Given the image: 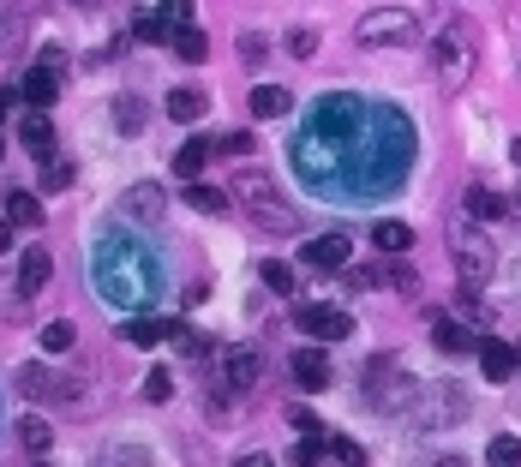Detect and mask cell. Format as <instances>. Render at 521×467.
<instances>
[{
	"label": "cell",
	"instance_id": "6da1fadb",
	"mask_svg": "<svg viewBox=\"0 0 521 467\" xmlns=\"http://www.w3.org/2000/svg\"><path fill=\"white\" fill-rule=\"evenodd\" d=\"M90 276H96V294L114 300V306H144L156 294V264L144 258L138 240L102 228L96 234V258H90Z\"/></svg>",
	"mask_w": 521,
	"mask_h": 467
},
{
	"label": "cell",
	"instance_id": "7a4b0ae2",
	"mask_svg": "<svg viewBox=\"0 0 521 467\" xmlns=\"http://www.w3.org/2000/svg\"><path fill=\"white\" fill-rule=\"evenodd\" d=\"M234 198L246 204V216H252L264 234H294V228H300L294 204L276 192V180H270L264 168H240V174H234Z\"/></svg>",
	"mask_w": 521,
	"mask_h": 467
},
{
	"label": "cell",
	"instance_id": "3957f363",
	"mask_svg": "<svg viewBox=\"0 0 521 467\" xmlns=\"http://www.w3.org/2000/svg\"><path fill=\"white\" fill-rule=\"evenodd\" d=\"M474 60H480V42H474V30L456 18V24L432 42V66H438L444 90H462V84H468V72H474Z\"/></svg>",
	"mask_w": 521,
	"mask_h": 467
},
{
	"label": "cell",
	"instance_id": "277c9868",
	"mask_svg": "<svg viewBox=\"0 0 521 467\" xmlns=\"http://www.w3.org/2000/svg\"><path fill=\"white\" fill-rule=\"evenodd\" d=\"M414 36H420V18L408 6H378V12H366L354 24V42L360 48H408Z\"/></svg>",
	"mask_w": 521,
	"mask_h": 467
},
{
	"label": "cell",
	"instance_id": "5b68a950",
	"mask_svg": "<svg viewBox=\"0 0 521 467\" xmlns=\"http://www.w3.org/2000/svg\"><path fill=\"white\" fill-rule=\"evenodd\" d=\"M450 252H456L462 288H486V276L498 270V258H492V246L480 240V228H456V234H450Z\"/></svg>",
	"mask_w": 521,
	"mask_h": 467
},
{
	"label": "cell",
	"instance_id": "8992f818",
	"mask_svg": "<svg viewBox=\"0 0 521 467\" xmlns=\"http://www.w3.org/2000/svg\"><path fill=\"white\" fill-rule=\"evenodd\" d=\"M294 324H300L306 336H318V342H342V336L354 330V318H348L342 306H294Z\"/></svg>",
	"mask_w": 521,
	"mask_h": 467
},
{
	"label": "cell",
	"instance_id": "52a82bcc",
	"mask_svg": "<svg viewBox=\"0 0 521 467\" xmlns=\"http://www.w3.org/2000/svg\"><path fill=\"white\" fill-rule=\"evenodd\" d=\"M300 258H306V270H324L330 276V270H342L354 258V234H318V240H306Z\"/></svg>",
	"mask_w": 521,
	"mask_h": 467
},
{
	"label": "cell",
	"instance_id": "ba28073f",
	"mask_svg": "<svg viewBox=\"0 0 521 467\" xmlns=\"http://www.w3.org/2000/svg\"><path fill=\"white\" fill-rule=\"evenodd\" d=\"M114 210H120L126 222H162L168 198H162V186H126V192L114 198Z\"/></svg>",
	"mask_w": 521,
	"mask_h": 467
},
{
	"label": "cell",
	"instance_id": "9c48e42d",
	"mask_svg": "<svg viewBox=\"0 0 521 467\" xmlns=\"http://www.w3.org/2000/svg\"><path fill=\"white\" fill-rule=\"evenodd\" d=\"M18 390H24V396H36V402H42V396H60V402H66V396H78V384H72V378H60V372H48V366H18Z\"/></svg>",
	"mask_w": 521,
	"mask_h": 467
},
{
	"label": "cell",
	"instance_id": "30bf717a",
	"mask_svg": "<svg viewBox=\"0 0 521 467\" xmlns=\"http://www.w3.org/2000/svg\"><path fill=\"white\" fill-rule=\"evenodd\" d=\"M258 372H264V354H252V348H228V354H222V384L252 390V384H258Z\"/></svg>",
	"mask_w": 521,
	"mask_h": 467
},
{
	"label": "cell",
	"instance_id": "8fae6325",
	"mask_svg": "<svg viewBox=\"0 0 521 467\" xmlns=\"http://www.w3.org/2000/svg\"><path fill=\"white\" fill-rule=\"evenodd\" d=\"M18 96H24V102H30V108H48V102H54V96H60V72H54V66H42V60H36V66H30V72H24V84H18Z\"/></svg>",
	"mask_w": 521,
	"mask_h": 467
},
{
	"label": "cell",
	"instance_id": "7c38bea8",
	"mask_svg": "<svg viewBox=\"0 0 521 467\" xmlns=\"http://www.w3.org/2000/svg\"><path fill=\"white\" fill-rule=\"evenodd\" d=\"M18 144H24V150H30L36 162H42V156L54 150V126H48V114H42V108L18 114Z\"/></svg>",
	"mask_w": 521,
	"mask_h": 467
},
{
	"label": "cell",
	"instance_id": "4fadbf2b",
	"mask_svg": "<svg viewBox=\"0 0 521 467\" xmlns=\"http://www.w3.org/2000/svg\"><path fill=\"white\" fill-rule=\"evenodd\" d=\"M462 210H468V216L486 228V222H504V216H510V198H504V192H492V186H468Z\"/></svg>",
	"mask_w": 521,
	"mask_h": 467
},
{
	"label": "cell",
	"instance_id": "5bb4252c",
	"mask_svg": "<svg viewBox=\"0 0 521 467\" xmlns=\"http://www.w3.org/2000/svg\"><path fill=\"white\" fill-rule=\"evenodd\" d=\"M48 276H54V252H42V246L18 252V288H24V294H42Z\"/></svg>",
	"mask_w": 521,
	"mask_h": 467
},
{
	"label": "cell",
	"instance_id": "9a60e30c",
	"mask_svg": "<svg viewBox=\"0 0 521 467\" xmlns=\"http://www.w3.org/2000/svg\"><path fill=\"white\" fill-rule=\"evenodd\" d=\"M168 120H180V126H192V120H204L210 114V96L204 90H192V84H180V90H168Z\"/></svg>",
	"mask_w": 521,
	"mask_h": 467
},
{
	"label": "cell",
	"instance_id": "2e32d148",
	"mask_svg": "<svg viewBox=\"0 0 521 467\" xmlns=\"http://www.w3.org/2000/svg\"><path fill=\"white\" fill-rule=\"evenodd\" d=\"M246 108H252L258 120H276V114H288V108H294V96H288L282 84H252V96H246Z\"/></svg>",
	"mask_w": 521,
	"mask_h": 467
},
{
	"label": "cell",
	"instance_id": "e0dca14e",
	"mask_svg": "<svg viewBox=\"0 0 521 467\" xmlns=\"http://www.w3.org/2000/svg\"><path fill=\"white\" fill-rule=\"evenodd\" d=\"M516 348H504V342H480V372L492 378V384H504V378H516Z\"/></svg>",
	"mask_w": 521,
	"mask_h": 467
},
{
	"label": "cell",
	"instance_id": "ac0fdd59",
	"mask_svg": "<svg viewBox=\"0 0 521 467\" xmlns=\"http://www.w3.org/2000/svg\"><path fill=\"white\" fill-rule=\"evenodd\" d=\"M210 156H216V144H210V138H186V144H180V156H174V174H180V180H198Z\"/></svg>",
	"mask_w": 521,
	"mask_h": 467
},
{
	"label": "cell",
	"instance_id": "d6986e66",
	"mask_svg": "<svg viewBox=\"0 0 521 467\" xmlns=\"http://www.w3.org/2000/svg\"><path fill=\"white\" fill-rule=\"evenodd\" d=\"M0 210H6L12 228H42V204H36V192H6Z\"/></svg>",
	"mask_w": 521,
	"mask_h": 467
},
{
	"label": "cell",
	"instance_id": "ffe728a7",
	"mask_svg": "<svg viewBox=\"0 0 521 467\" xmlns=\"http://www.w3.org/2000/svg\"><path fill=\"white\" fill-rule=\"evenodd\" d=\"M30 18H36L30 6H12V12L0 18V60H12V54H18V42L30 36Z\"/></svg>",
	"mask_w": 521,
	"mask_h": 467
},
{
	"label": "cell",
	"instance_id": "44dd1931",
	"mask_svg": "<svg viewBox=\"0 0 521 467\" xmlns=\"http://www.w3.org/2000/svg\"><path fill=\"white\" fill-rule=\"evenodd\" d=\"M432 342H438L444 354H480L474 336H468V324H456V318H438V324H432Z\"/></svg>",
	"mask_w": 521,
	"mask_h": 467
},
{
	"label": "cell",
	"instance_id": "7402d4cb",
	"mask_svg": "<svg viewBox=\"0 0 521 467\" xmlns=\"http://www.w3.org/2000/svg\"><path fill=\"white\" fill-rule=\"evenodd\" d=\"M18 444H24V456H48V444H54V426H48L42 414H24V420H18Z\"/></svg>",
	"mask_w": 521,
	"mask_h": 467
},
{
	"label": "cell",
	"instance_id": "603a6c76",
	"mask_svg": "<svg viewBox=\"0 0 521 467\" xmlns=\"http://www.w3.org/2000/svg\"><path fill=\"white\" fill-rule=\"evenodd\" d=\"M372 246L390 252V258H396V252H414V228H408V222H378V228H372Z\"/></svg>",
	"mask_w": 521,
	"mask_h": 467
},
{
	"label": "cell",
	"instance_id": "cb8c5ba5",
	"mask_svg": "<svg viewBox=\"0 0 521 467\" xmlns=\"http://www.w3.org/2000/svg\"><path fill=\"white\" fill-rule=\"evenodd\" d=\"M114 132L120 138H138L144 132V102L138 96H114Z\"/></svg>",
	"mask_w": 521,
	"mask_h": 467
},
{
	"label": "cell",
	"instance_id": "d4e9b609",
	"mask_svg": "<svg viewBox=\"0 0 521 467\" xmlns=\"http://www.w3.org/2000/svg\"><path fill=\"white\" fill-rule=\"evenodd\" d=\"M294 384L324 390V384H330V360H324V354H294Z\"/></svg>",
	"mask_w": 521,
	"mask_h": 467
},
{
	"label": "cell",
	"instance_id": "484cf974",
	"mask_svg": "<svg viewBox=\"0 0 521 467\" xmlns=\"http://www.w3.org/2000/svg\"><path fill=\"white\" fill-rule=\"evenodd\" d=\"M168 330H174V324H162V318H132V324H126V342H132V348H156V342H168Z\"/></svg>",
	"mask_w": 521,
	"mask_h": 467
},
{
	"label": "cell",
	"instance_id": "4316f807",
	"mask_svg": "<svg viewBox=\"0 0 521 467\" xmlns=\"http://www.w3.org/2000/svg\"><path fill=\"white\" fill-rule=\"evenodd\" d=\"M186 204H192L198 216H222V210H228V192H216V186H198V180H192V186H186Z\"/></svg>",
	"mask_w": 521,
	"mask_h": 467
},
{
	"label": "cell",
	"instance_id": "83f0119b",
	"mask_svg": "<svg viewBox=\"0 0 521 467\" xmlns=\"http://www.w3.org/2000/svg\"><path fill=\"white\" fill-rule=\"evenodd\" d=\"M174 48H180V60H186V66H198V60H204V54H210V36H204V30H198V24H186V30H180V36H174Z\"/></svg>",
	"mask_w": 521,
	"mask_h": 467
},
{
	"label": "cell",
	"instance_id": "f1b7e54d",
	"mask_svg": "<svg viewBox=\"0 0 521 467\" xmlns=\"http://www.w3.org/2000/svg\"><path fill=\"white\" fill-rule=\"evenodd\" d=\"M66 186H72V162L48 150V156H42V192H66Z\"/></svg>",
	"mask_w": 521,
	"mask_h": 467
},
{
	"label": "cell",
	"instance_id": "f546056e",
	"mask_svg": "<svg viewBox=\"0 0 521 467\" xmlns=\"http://www.w3.org/2000/svg\"><path fill=\"white\" fill-rule=\"evenodd\" d=\"M174 30H168V18L162 12H138V24H132V42H168Z\"/></svg>",
	"mask_w": 521,
	"mask_h": 467
},
{
	"label": "cell",
	"instance_id": "4dcf8cb0",
	"mask_svg": "<svg viewBox=\"0 0 521 467\" xmlns=\"http://www.w3.org/2000/svg\"><path fill=\"white\" fill-rule=\"evenodd\" d=\"M264 288H270V294H282V300H288V294H294V270H288V264H282V258H264Z\"/></svg>",
	"mask_w": 521,
	"mask_h": 467
},
{
	"label": "cell",
	"instance_id": "1f68e13d",
	"mask_svg": "<svg viewBox=\"0 0 521 467\" xmlns=\"http://www.w3.org/2000/svg\"><path fill=\"white\" fill-rule=\"evenodd\" d=\"M72 342H78V330H72V324H48V330H42V354H66Z\"/></svg>",
	"mask_w": 521,
	"mask_h": 467
},
{
	"label": "cell",
	"instance_id": "d6a6232c",
	"mask_svg": "<svg viewBox=\"0 0 521 467\" xmlns=\"http://www.w3.org/2000/svg\"><path fill=\"white\" fill-rule=\"evenodd\" d=\"M486 462L516 467V462H521V444H516V438H492V444H486Z\"/></svg>",
	"mask_w": 521,
	"mask_h": 467
},
{
	"label": "cell",
	"instance_id": "836d02e7",
	"mask_svg": "<svg viewBox=\"0 0 521 467\" xmlns=\"http://www.w3.org/2000/svg\"><path fill=\"white\" fill-rule=\"evenodd\" d=\"M162 18H168V30L180 36V30L192 24V0H162Z\"/></svg>",
	"mask_w": 521,
	"mask_h": 467
},
{
	"label": "cell",
	"instance_id": "e575fe53",
	"mask_svg": "<svg viewBox=\"0 0 521 467\" xmlns=\"http://www.w3.org/2000/svg\"><path fill=\"white\" fill-rule=\"evenodd\" d=\"M288 54H294V60H312V54H318V30H294V36H288Z\"/></svg>",
	"mask_w": 521,
	"mask_h": 467
},
{
	"label": "cell",
	"instance_id": "d590c367",
	"mask_svg": "<svg viewBox=\"0 0 521 467\" xmlns=\"http://www.w3.org/2000/svg\"><path fill=\"white\" fill-rule=\"evenodd\" d=\"M216 156H252V132H228V138H216Z\"/></svg>",
	"mask_w": 521,
	"mask_h": 467
},
{
	"label": "cell",
	"instance_id": "8d00e7d4",
	"mask_svg": "<svg viewBox=\"0 0 521 467\" xmlns=\"http://www.w3.org/2000/svg\"><path fill=\"white\" fill-rule=\"evenodd\" d=\"M324 456H330V462H366V450H360V444H348V438H330V444H324Z\"/></svg>",
	"mask_w": 521,
	"mask_h": 467
},
{
	"label": "cell",
	"instance_id": "74e56055",
	"mask_svg": "<svg viewBox=\"0 0 521 467\" xmlns=\"http://www.w3.org/2000/svg\"><path fill=\"white\" fill-rule=\"evenodd\" d=\"M144 396H150V402H168V396H174V378H168V372H150V378H144Z\"/></svg>",
	"mask_w": 521,
	"mask_h": 467
},
{
	"label": "cell",
	"instance_id": "f35d334b",
	"mask_svg": "<svg viewBox=\"0 0 521 467\" xmlns=\"http://www.w3.org/2000/svg\"><path fill=\"white\" fill-rule=\"evenodd\" d=\"M240 54H246V60H264V36L246 30V36H240Z\"/></svg>",
	"mask_w": 521,
	"mask_h": 467
},
{
	"label": "cell",
	"instance_id": "ab89813d",
	"mask_svg": "<svg viewBox=\"0 0 521 467\" xmlns=\"http://www.w3.org/2000/svg\"><path fill=\"white\" fill-rule=\"evenodd\" d=\"M288 420H294V432H318V420H312V408H294Z\"/></svg>",
	"mask_w": 521,
	"mask_h": 467
},
{
	"label": "cell",
	"instance_id": "60d3db41",
	"mask_svg": "<svg viewBox=\"0 0 521 467\" xmlns=\"http://www.w3.org/2000/svg\"><path fill=\"white\" fill-rule=\"evenodd\" d=\"M0 252H12V222H0Z\"/></svg>",
	"mask_w": 521,
	"mask_h": 467
},
{
	"label": "cell",
	"instance_id": "b9f144b4",
	"mask_svg": "<svg viewBox=\"0 0 521 467\" xmlns=\"http://www.w3.org/2000/svg\"><path fill=\"white\" fill-rule=\"evenodd\" d=\"M6 108H12V96H6V90H0V120H6Z\"/></svg>",
	"mask_w": 521,
	"mask_h": 467
},
{
	"label": "cell",
	"instance_id": "7bdbcfd3",
	"mask_svg": "<svg viewBox=\"0 0 521 467\" xmlns=\"http://www.w3.org/2000/svg\"><path fill=\"white\" fill-rule=\"evenodd\" d=\"M78 6H102V0H78Z\"/></svg>",
	"mask_w": 521,
	"mask_h": 467
}]
</instances>
